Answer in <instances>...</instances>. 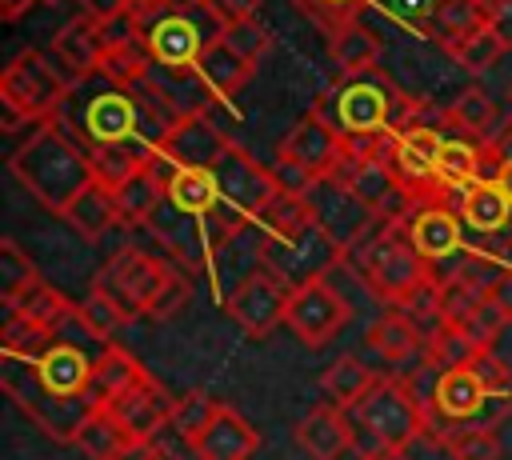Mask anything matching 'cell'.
Wrapping results in <instances>:
<instances>
[{"label": "cell", "instance_id": "28", "mask_svg": "<svg viewBox=\"0 0 512 460\" xmlns=\"http://www.w3.org/2000/svg\"><path fill=\"white\" fill-rule=\"evenodd\" d=\"M156 156H160V152H156L152 144H144L140 136L120 140V144H96V148L88 152V160H92V180H100L104 188L116 192L128 176H136L140 168H148Z\"/></svg>", "mask_w": 512, "mask_h": 460}, {"label": "cell", "instance_id": "57", "mask_svg": "<svg viewBox=\"0 0 512 460\" xmlns=\"http://www.w3.org/2000/svg\"><path fill=\"white\" fill-rule=\"evenodd\" d=\"M24 124H32V120H28L20 108H12V104L0 100V128H4V132H16V128H24ZM36 128H40V124H36Z\"/></svg>", "mask_w": 512, "mask_h": 460}, {"label": "cell", "instance_id": "38", "mask_svg": "<svg viewBox=\"0 0 512 460\" xmlns=\"http://www.w3.org/2000/svg\"><path fill=\"white\" fill-rule=\"evenodd\" d=\"M432 440H440V448L452 460H496L500 456L496 424H452V428H440Z\"/></svg>", "mask_w": 512, "mask_h": 460}, {"label": "cell", "instance_id": "61", "mask_svg": "<svg viewBox=\"0 0 512 460\" xmlns=\"http://www.w3.org/2000/svg\"><path fill=\"white\" fill-rule=\"evenodd\" d=\"M496 184H500V192L512 200V160H504V164L496 168Z\"/></svg>", "mask_w": 512, "mask_h": 460}, {"label": "cell", "instance_id": "24", "mask_svg": "<svg viewBox=\"0 0 512 460\" xmlns=\"http://www.w3.org/2000/svg\"><path fill=\"white\" fill-rule=\"evenodd\" d=\"M364 348H368L372 356H380L384 364H408L412 356H428V340H424L396 308H388L384 316H376V320L368 324Z\"/></svg>", "mask_w": 512, "mask_h": 460}, {"label": "cell", "instance_id": "53", "mask_svg": "<svg viewBox=\"0 0 512 460\" xmlns=\"http://www.w3.org/2000/svg\"><path fill=\"white\" fill-rule=\"evenodd\" d=\"M220 24H236V20H252L260 12V0H208L204 4Z\"/></svg>", "mask_w": 512, "mask_h": 460}, {"label": "cell", "instance_id": "63", "mask_svg": "<svg viewBox=\"0 0 512 460\" xmlns=\"http://www.w3.org/2000/svg\"><path fill=\"white\" fill-rule=\"evenodd\" d=\"M488 4V12H496V8H504V4H512V0H484Z\"/></svg>", "mask_w": 512, "mask_h": 460}, {"label": "cell", "instance_id": "44", "mask_svg": "<svg viewBox=\"0 0 512 460\" xmlns=\"http://www.w3.org/2000/svg\"><path fill=\"white\" fill-rule=\"evenodd\" d=\"M216 412H220V400H216V396H208L204 388H192V392H184V396L176 400L172 428H176V432H180V440L192 448V444L208 432V424L216 420Z\"/></svg>", "mask_w": 512, "mask_h": 460}, {"label": "cell", "instance_id": "51", "mask_svg": "<svg viewBox=\"0 0 512 460\" xmlns=\"http://www.w3.org/2000/svg\"><path fill=\"white\" fill-rule=\"evenodd\" d=\"M480 152H484V180H496V168H500L504 160H512V120H504V124L496 128V136H492Z\"/></svg>", "mask_w": 512, "mask_h": 460}, {"label": "cell", "instance_id": "60", "mask_svg": "<svg viewBox=\"0 0 512 460\" xmlns=\"http://www.w3.org/2000/svg\"><path fill=\"white\" fill-rule=\"evenodd\" d=\"M208 0H164V8L172 12V16H188L192 8H204Z\"/></svg>", "mask_w": 512, "mask_h": 460}, {"label": "cell", "instance_id": "55", "mask_svg": "<svg viewBox=\"0 0 512 460\" xmlns=\"http://www.w3.org/2000/svg\"><path fill=\"white\" fill-rule=\"evenodd\" d=\"M120 460H180L168 444H160V440H152V444H136V448H128Z\"/></svg>", "mask_w": 512, "mask_h": 460}, {"label": "cell", "instance_id": "31", "mask_svg": "<svg viewBox=\"0 0 512 460\" xmlns=\"http://www.w3.org/2000/svg\"><path fill=\"white\" fill-rule=\"evenodd\" d=\"M60 220H68L84 240H100L112 224H120V212H116V196H112V188H104L100 180L84 184V188L72 196V204L60 212Z\"/></svg>", "mask_w": 512, "mask_h": 460}, {"label": "cell", "instance_id": "13", "mask_svg": "<svg viewBox=\"0 0 512 460\" xmlns=\"http://www.w3.org/2000/svg\"><path fill=\"white\" fill-rule=\"evenodd\" d=\"M228 148H232V140L224 136V128L212 116H184V120H176V128L164 136V144L156 152H160V160H168L176 168L212 172L228 156Z\"/></svg>", "mask_w": 512, "mask_h": 460}, {"label": "cell", "instance_id": "32", "mask_svg": "<svg viewBox=\"0 0 512 460\" xmlns=\"http://www.w3.org/2000/svg\"><path fill=\"white\" fill-rule=\"evenodd\" d=\"M380 376L360 360V356H336L328 368H324V376H320V392L328 396V404H336V408H356L368 392H372V384H376Z\"/></svg>", "mask_w": 512, "mask_h": 460}, {"label": "cell", "instance_id": "29", "mask_svg": "<svg viewBox=\"0 0 512 460\" xmlns=\"http://www.w3.org/2000/svg\"><path fill=\"white\" fill-rule=\"evenodd\" d=\"M408 236L416 244L420 256L428 260H444L460 248V216L444 204H424L412 220H408Z\"/></svg>", "mask_w": 512, "mask_h": 460}, {"label": "cell", "instance_id": "42", "mask_svg": "<svg viewBox=\"0 0 512 460\" xmlns=\"http://www.w3.org/2000/svg\"><path fill=\"white\" fill-rule=\"evenodd\" d=\"M52 344H56V332H48L44 324H36V320H28L20 312H12L4 332H0V348L8 356H16V360H28V364H36Z\"/></svg>", "mask_w": 512, "mask_h": 460}, {"label": "cell", "instance_id": "18", "mask_svg": "<svg viewBox=\"0 0 512 460\" xmlns=\"http://www.w3.org/2000/svg\"><path fill=\"white\" fill-rule=\"evenodd\" d=\"M140 88H148L156 100H164L180 120L184 116H208V108L220 104V96L204 84V76L196 68H152V76Z\"/></svg>", "mask_w": 512, "mask_h": 460}, {"label": "cell", "instance_id": "8", "mask_svg": "<svg viewBox=\"0 0 512 460\" xmlns=\"http://www.w3.org/2000/svg\"><path fill=\"white\" fill-rule=\"evenodd\" d=\"M172 272H176L172 264H164L160 256H152L144 248H120L92 284L104 288L112 300H120L132 316H140V312L148 316V308L156 304V296L164 292Z\"/></svg>", "mask_w": 512, "mask_h": 460}, {"label": "cell", "instance_id": "4", "mask_svg": "<svg viewBox=\"0 0 512 460\" xmlns=\"http://www.w3.org/2000/svg\"><path fill=\"white\" fill-rule=\"evenodd\" d=\"M408 220H380V228L356 248V272L368 284V292L388 304L400 308L412 292H420L424 284H432V264L428 256L416 252L408 228Z\"/></svg>", "mask_w": 512, "mask_h": 460}, {"label": "cell", "instance_id": "7", "mask_svg": "<svg viewBox=\"0 0 512 460\" xmlns=\"http://www.w3.org/2000/svg\"><path fill=\"white\" fill-rule=\"evenodd\" d=\"M0 100L20 108L32 124H48V120L60 116V108L68 100V84L44 52L24 48L0 72Z\"/></svg>", "mask_w": 512, "mask_h": 460}, {"label": "cell", "instance_id": "14", "mask_svg": "<svg viewBox=\"0 0 512 460\" xmlns=\"http://www.w3.org/2000/svg\"><path fill=\"white\" fill-rule=\"evenodd\" d=\"M104 412L120 424V432H124L132 444H152V440H160L164 428H172L176 400H172L156 380H144V384L132 388L128 396L104 404Z\"/></svg>", "mask_w": 512, "mask_h": 460}, {"label": "cell", "instance_id": "5", "mask_svg": "<svg viewBox=\"0 0 512 460\" xmlns=\"http://www.w3.org/2000/svg\"><path fill=\"white\" fill-rule=\"evenodd\" d=\"M344 160V132L320 112L312 108L308 116L296 120V128L280 140L276 148V180H280V192H292V196H304L316 180L332 176Z\"/></svg>", "mask_w": 512, "mask_h": 460}, {"label": "cell", "instance_id": "41", "mask_svg": "<svg viewBox=\"0 0 512 460\" xmlns=\"http://www.w3.org/2000/svg\"><path fill=\"white\" fill-rule=\"evenodd\" d=\"M76 316H80V328L88 332V336H96V340H108V336H116L128 320H136L120 300H112L104 288H96L92 284V292L84 296V304H76Z\"/></svg>", "mask_w": 512, "mask_h": 460}, {"label": "cell", "instance_id": "1", "mask_svg": "<svg viewBox=\"0 0 512 460\" xmlns=\"http://www.w3.org/2000/svg\"><path fill=\"white\" fill-rule=\"evenodd\" d=\"M260 244V268L280 280L288 292L332 276L340 264H348V252L320 228L316 212L308 208L304 196L280 192L272 208L264 212V228L256 232Z\"/></svg>", "mask_w": 512, "mask_h": 460}, {"label": "cell", "instance_id": "62", "mask_svg": "<svg viewBox=\"0 0 512 460\" xmlns=\"http://www.w3.org/2000/svg\"><path fill=\"white\" fill-rule=\"evenodd\" d=\"M360 460H408V452H384V456H360Z\"/></svg>", "mask_w": 512, "mask_h": 460}, {"label": "cell", "instance_id": "64", "mask_svg": "<svg viewBox=\"0 0 512 460\" xmlns=\"http://www.w3.org/2000/svg\"><path fill=\"white\" fill-rule=\"evenodd\" d=\"M508 104H512V88H508Z\"/></svg>", "mask_w": 512, "mask_h": 460}, {"label": "cell", "instance_id": "47", "mask_svg": "<svg viewBox=\"0 0 512 460\" xmlns=\"http://www.w3.org/2000/svg\"><path fill=\"white\" fill-rule=\"evenodd\" d=\"M504 52H508V44L500 40V32H496L492 24L480 28V32H472L468 40H460V44L452 48V56H456L468 72H488V68H496Z\"/></svg>", "mask_w": 512, "mask_h": 460}, {"label": "cell", "instance_id": "25", "mask_svg": "<svg viewBox=\"0 0 512 460\" xmlns=\"http://www.w3.org/2000/svg\"><path fill=\"white\" fill-rule=\"evenodd\" d=\"M144 44H148L156 68H192L200 48H204V36H200V28L188 16H164L148 32Z\"/></svg>", "mask_w": 512, "mask_h": 460}, {"label": "cell", "instance_id": "34", "mask_svg": "<svg viewBox=\"0 0 512 460\" xmlns=\"http://www.w3.org/2000/svg\"><path fill=\"white\" fill-rule=\"evenodd\" d=\"M444 124L456 128V132H464V136H472V140H484V144H488V140L496 136V128H500V116H496L492 96H488L480 84H472V88H464V92L448 104Z\"/></svg>", "mask_w": 512, "mask_h": 460}, {"label": "cell", "instance_id": "40", "mask_svg": "<svg viewBox=\"0 0 512 460\" xmlns=\"http://www.w3.org/2000/svg\"><path fill=\"white\" fill-rule=\"evenodd\" d=\"M40 284V268L16 240H0V296L8 308H16L32 288Z\"/></svg>", "mask_w": 512, "mask_h": 460}, {"label": "cell", "instance_id": "37", "mask_svg": "<svg viewBox=\"0 0 512 460\" xmlns=\"http://www.w3.org/2000/svg\"><path fill=\"white\" fill-rule=\"evenodd\" d=\"M152 52H148V44L144 40H136V44H116V48H104V56H100V76L104 80H112L116 88H140L148 76H152Z\"/></svg>", "mask_w": 512, "mask_h": 460}, {"label": "cell", "instance_id": "50", "mask_svg": "<svg viewBox=\"0 0 512 460\" xmlns=\"http://www.w3.org/2000/svg\"><path fill=\"white\" fill-rule=\"evenodd\" d=\"M188 296H192V280H188L184 272H172V280L164 284V292L156 296V304L148 308V316H152V320H172V316L188 304Z\"/></svg>", "mask_w": 512, "mask_h": 460}, {"label": "cell", "instance_id": "52", "mask_svg": "<svg viewBox=\"0 0 512 460\" xmlns=\"http://www.w3.org/2000/svg\"><path fill=\"white\" fill-rule=\"evenodd\" d=\"M136 40H144V32L136 28V20H132L128 12H120V16H112V20H100V44H104V48L136 44Z\"/></svg>", "mask_w": 512, "mask_h": 460}, {"label": "cell", "instance_id": "26", "mask_svg": "<svg viewBox=\"0 0 512 460\" xmlns=\"http://www.w3.org/2000/svg\"><path fill=\"white\" fill-rule=\"evenodd\" d=\"M36 372L44 380L48 392L56 396H88V384H92V360L68 344V340H56L40 360H36Z\"/></svg>", "mask_w": 512, "mask_h": 460}, {"label": "cell", "instance_id": "15", "mask_svg": "<svg viewBox=\"0 0 512 460\" xmlns=\"http://www.w3.org/2000/svg\"><path fill=\"white\" fill-rule=\"evenodd\" d=\"M148 232L168 248V256H176L188 272L204 268L208 256H212V244H208V228H200V216L192 212H180L176 204L164 200V208L148 220Z\"/></svg>", "mask_w": 512, "mask_h": 460}, {"label": "cell", "instance_id": "10", "mask_svg": "<svg viewBox=\"0 0 512 460\" xmlns=\"http://www.w3.org/2000/svg\"><path fill=\"white\" fill-rule=\"evenodd\" d=\"M348 316H352V308H348V300L336 292V284L328 276L292 288L288 304H284V324L304 348H324L348 324Z\"/></svg>", "mask_w": 512, "mask_h": 460}, {"label": "cell", "instance_id": "30", "mask_svg": "<svg viewBox=\"0 0 512 460\" xmlns=\"http://www.w3.org/2000/svg\"><path fill=\"white\" fill-rule=\"evenodd\" d=\"M492 24V12L484 0H436L432 12H428V32L436 36V44H444L448 52L468 40L472 32L488 28Z\"/></svg>", "mask_w": 512, "mask_h": 460}, {"label": "cell", "instance_id": "16", "mask_svg": "<svg viewBox=\"0 0 512 460\" xmlns=\"http://www.w3.org/2000/svg\"><path fill=\"white\" fill-rule=\"evenodd\" d=\"M392 100L380 84L368 80H352L340 100H336V128L344 136H368V132H388L392 124Z\"/></svg>", "mask_w": 512, "mask_h": 460}, {"label": "cell", "instance_id": "23", "mask_svg": "<svg viewBox=\"0 0 512 460\" xmlns=\"http://www.w3.org/2000/svg\"><path fill=\"white\" fill-rule=\"evenodd\" d=\"M144 380H152V376L144 372V364H140V360H136L128 348H120V344H108V348L100 352V360L92 364L88 400H92L96 408H104V404H112V400L128 396L132 388H140Z\"/></svg>", "mask_w": 512, "mask_h": 460}, {"label": "cell", "instance_id": "35", "mask_svg": "<svg viewBox=\"0 0 512 460\" xmlns=\"http://www.w3.org/2000/svg\"><path fill=\"white\" fill-rule=\"evenodd\" d=\"M168 204H176L180 212H192V216H208L220 204V184L204 168H176L168 180Z\"/></svg>", "mask_w": 512, "mask_h": 460}, {"label": "cell", "instance_id": "45", "mask_svg": "<svg viewBox=\"0 0 512 460\" xmlns=\"http://www.w3.org/2000/svg\"><path fill=\"white\" fill-rule=\"evenodd\" d=\"M216 36H220L240 60H248L252 68H256V64L264 60V52L272 48V32H268L264 20H256V16H252V20H236V24H220Z\"/></svg>", "mask_w": 512, "mask_h": 460}, {"label": "cell", "instance_id": "48", "mask_svg": "<svg viewBox=\"0 0 512 460\" xmlns=\"http://www.w3.org/2000/svg\"><path fill=\"white\" fill-rule=\"evenodd\" d=\"M504 324H508V316H504L488 296H480V300L472 304V312H468L460 324H448V328H456L472 348H492V340L500 336Z\"/></svg>", "mask_w": 512, "mask_h": 460}, {"label": "cell", "instance_id": "20", "mask_svg": "<svg viewBox=\"0 0 512 460\" xmlns=\"http://www.w3.org/2000/svg\"><path fill=\"white\" fill-rule=\"evenodd\" d=\"M296 448L308 452L312 460H340L352 448V424L348 412L336 404H316L300 424H296Z\"/></svg>", "mask_w": 512, "mask_h": 460}, {"label": "cell", "instance_id": "6", "mask_svg": "<svg viewBox=\"0 0 512 460\" xmlns=\"http://www.w3.org/2000/svg\"><path fill=\"white\" fill-rule=\"evenodd\" d=\"M0 384L12 396V404L56 444H76V432L84 428V420L96 408L88 396H56V392H48L40 372H36V364L16 360V356L4 360Z\"/></svg>", "mask_w": 512, "mask_h": 460}, {"label": "cell", "instance_id": "9", "mask_svg": "<svg viewBox=\"0 0 512 460\" xmlns=\"http://www.w3.org/2000/svg\"><path fill=\"white\" fill-rule=\"evenodd\" d=\"M308 208L316 212L320 228L344 248V252H356L376 228H380V216L340 180V176H324L316 180L308 192H304Z\"/></svg>", "mask_w": 512, "mask_h": 460}, {"label": "cell", "instance_id": "36", "mask_svg": "<svg viewBox=\"0 0 512 460\" xmlns=\"http://www.w3.org/2000/svg\"><path fill=\"white\" fill-rule=\"evenodd\" d=\"M328 52H332V60H336L340 72L360 76V72L376 68V60H380V36L368 32L364 24H352V28L336 32V36H328Z\"/></svg>", "mask_w": 512, "mask_h": 460}, {"label": "cell", "instance_id": "2", "mask_svg": "<svg viewBox=\"0 0 512 460\" xmlns=\"http://www.w3.org/2000/svg\"><path fill=\"white\" fill-rule=\"evenodd\" d=\"M8 168L24 184V192H32V200H40L56 216L72 204V196L84 184H92V160L80 148V140L68 136V128H60V120L40 124L8 156Z\"/></svg>", "mask_w": 512, "mask_h": 460}, {"label": "cell", "instance_id": "58", "mask_svg": "<svg viewBox=\"0 0 512 460\" xmlns=\"http://www.w3.org/2000/svg\"><path fill=\"white\" fill-rule=\"evenodd\" d=\"M492 28L500 32V40H504V44H512V4H504V8H496V12H492Z\"/></svg>", "mask_w": 512, "mask_h": 460}, {"label": "cell", "instance_id": "33", "mask_svg": "<svg viewBox=\"0 0 512 460\" xmlns=\"http://www.w3.org/2000/svg\"><path fill=\"white\" fill-rule=\"evenodd\" d=\"M456 212H460V220H464L468 228H476V232H496V228L508 224L512 200L500 192L496 180H476V184H468V188L460 192Z\"/></svg>", "mask_w": 512, "mask_h": 460}, {"label": "cell", "instance_id": "39", "mask_svg": "<svg viewBox=\"0 0 512 460\" xmlns=\"http://www.w3.org/2000/svg\"><path fill=\"white\" fill-rule=\"evenodd\" d=\"M76 448L88 456V460H120L128 448H136L124 432H120V424L104 412V408H92V416L84 420V428L76 432Z\"/></svg>", "mask_w": 512, "mask_h": 460}, {"label": "cell", "instance_id": "11", "mask_svg": "<svg viewBox=\"0 0 512 460\" xmlns=\"http://www.w3.org/2000/svg\"><path fill=\"white\" fill-rule=\"evenodd\" d=\"M216 184H220V200L236 204L240 212H248L252 220L264 216L272 208V200L280 196V180L272 168H264L252 152H244L240 144L228 148V156L212 168Z\"/></svg>", "mask_w": 512, "mask_h": 460}, {"label": "cell", "instance_id": "3", "mask_svg": "<svg viewBox=\"0 0 512 460\" xmlns=\"http://www.w3.org/2000/svg\"><path fill=\"white\" fill-rule=\"evenodd\" d=\"M352 424V452L360 456H384V452H408L420 436H428V404L400 380V376H380L372 392L348 408Z\"/></svg>", "mask_w": 512, "mask_h": 460}, {"label": "cell", "instance_id": "56", "mask_svg": "<svg viewBox=\"0 0 512 460\" xmlns=\"http://www.w3.org/2000/svg\"><path fill=\"white\" fill-rule=\"evenodd\" d=\"M80 4H84V12L92 20H112V16H120L128 8V0H80Z\"/></svg>", "mask_w": 512, "mask_h": 460}, {"label": "cell", "instance_id": "17", "mask_svg": "<svg viewBox=\"0 0 512 460\" xmlns=\"http://www.w3.org/2000/svg\"><path fill=\"white\" fill-rule=\"evenodd\" d=\"M260 444H264L260 428L248 424L232 404H220V412L208 424V432L192 444V456L196 460H248Z\"/></svg>", "mask_w": 512, "mask_h": 460}, {"label": "cell", "instance_id": "19", "mask_svg": "<svg viewBox=\"0 0 512 460\" xmlns=\"http://www.w3.org/2000/svg\"><path fill=\"white\" fill-rule=\"evenodd\" d=\"M168 180L164 176V160L156 156L148 168H140L136 176H128L112 196H116V212H120V224L124 228H148V220L164 208L168 200Z\"/></svg>", "mask_w": 512, "mask_h": 460}, {"label": "cell", "instance_id": "27", "mask_svg": "<svg viewBox=\"0 0 512 460\" xmlns=\"http://www.w3.org/2000/svg\"><path fill=\"white\" fill-rule=\"evenodd\" d=\"M200 76H204V84L220 96V100H232L248 80H252V64L248 60H240L216 32L204 40V48H200V56H196V64H192Z\"/></svg>", "mask_w": 512, "mask_h": 460}, {"label": "cell", "instance_id": "43", "mask_svg": "<svg viewBox=\"0 0 512 460\" xmlns=\"http://www.w3.org/2000/svg\"><path fill=\"white\" fill-rule=\"evenodd\" d=\"M12 312H20V316H28V320H36V324H44L48 332H56V340H60V328L68 324V320H76V304H68L52 284H36Z\"/></svg>", "mask_w": 512, "mask_h": 460}, {"label": "cell", "instance_id": "49", "mask_svg": "<svg viewBox=\"0 0 512 460\" xmlns=\"http://www.w3.org/2000/svg\"><path fill=\"white\" fill-rule=\"evenodd\" d=\"M468 364H472V372L480 376V384H484V392H488L492 400L512 404V368H508L492 348H480Z\"/></svg>", "mask_w": 512, "mask_h": 460}, {"label": "cell", "instance_id": "12", "mask_svg": "<svg viewBox=\"0 0 512 460\" xmlns=\"http://www.w3.org/2000/svg\"><path fill=\"white\" fill-rule=\"evenodd\" d=\"M284 304H288V288L280 280H272L264 268L236 280L232 292L224 296V312L252 340H264V336H272L276 324H284Z\"/></svg>", "mask_w": 512, "mask_h": 460}, {"label": "cell", "instance_id": "21", "mask_svg": "<svg viewBox=\"0 0 512 460\" xmlns=\"http://www.w3.org/2000/svg\"><path fill=\"white\" fill-rule=\"evenodd\" d=\"M136 124H140V108H136V96L124 92V88H112V92H100L88 100L84 108V132L92 144H120V140H132L136 136Z\"/></svg>", "mask_w": 512, "mask_h": 460}, {"label": "cell", "instance_id": "46", "mask_svg": "<svg viewBox=\"0 0 512 460\" xmlns=\"http://www.w3.org/2000/svg\"><path fill=\"white\" fill-rule=\"evenodd\" d=\"M364 4H368V0H296V8H300L324 36H336V32L360 24Z\"/></svg>", "mask_w": 512, "mask_h": 460}, {"label": "cell", "instance_id": "59", "mask_svg": "<svg viewBox=\"0 0 512 460\" xmlns=\"http://www.w3.org/2000/svg\"><path fill=\"white\" fill-rule=\"evenodd\" d=\"M32 4H36V0H0V20H8V24H12V20H20Z\"/></svg>", "mask_w": 512, "mask_h": 460}, {"label": "cell", "instance_id": "54", "mask_svg": "<svg viewBox=\"0 0 512 460\" xmlns=\"http://www.w3.org/2000/svg\"><path fill=\"white\" fill-rule=\"evenodd\" d=\"M484 296H488V300H492V304H496V308L508 316V324H512V272L496 276V280H492V288H488Z\"/></svg>", "mask_w": 512, "mask_h": 460}, {"label": "cell", "instance_id": "22", "mask_svg": "<svg viewBox=\"0 0 512 460\" xmlns=\"http://www.w3.org/2000/svg\"><path fill=\"white\" fill-rule=\"evenodd\" d=\"M52 56L64 72L72 76H88V72H100V56H104V44H100V20H92L88 12L64 20V28L52 36Z\"/></svg>", "mask_w": 512, "mask_h": 460}]
</instances>
